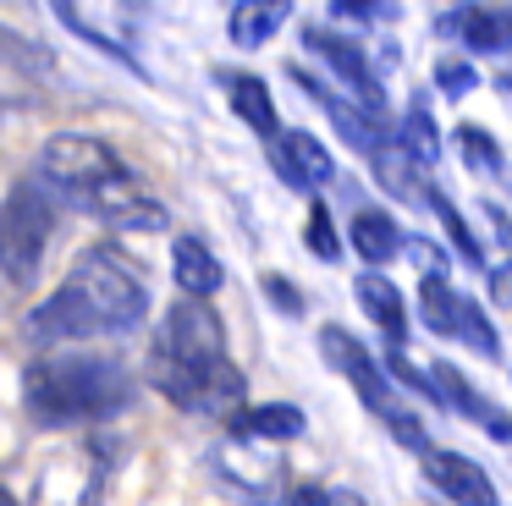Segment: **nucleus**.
Returning a JSON list of instances; mask_svg holds the SVG:
<instances>
[{
	"label": "nucleus",
	"mask_w": 512,
	"mask_h": 506,
	"mask_svg": "<svg viewBox=\"0 0 512 506\" xmlns=\"http://www.w3.org/2000/svg\"><path fill=\"white\" fill-rule=\"evenodd\" d=\"M397 138H402V149H408L419 165H430L435 154H441V132L430 127V110H424V105H408V116H402Z\"/></svg>",
	"instance_id": "412c9836"
},
{
	"label": "nucleus",
	"mask_w": 512,
	"mask_h": 506,
	"mask_svg": "<svg viewBox=\"0 0 512 506\" xmlns=\"http://www.w3.org/2000/svg\"><path fill=\"white\" fill-rule=\"evenodd\" d=\"M265 292L281 303V314H303V297L292 292V281H281V275H265Z\"/></svg>",
	"instance_id": "7c9ffc66"
},
{
	"label": "nucleus",
	"mask_w": 512,
	"mask_h": 506,
	"mask_svg": "<svg viewBox=\"0 0 512 506\" xmlns=\"http://www.w3.org/2000/svg\"><path fill=\"white\" fill-rule=\"evenodd\" d=\"M215 83L226 88V99H232V110L248 121V127L259 132L265 143H276L281 132V121H276V99H270V88H265V77H254V72H215Z\"/></svg>",
	"instance_id": "9b49d317"
},
{
	"label": "nucleus",
	"mask_w": 512,
	"mask_h": 506,
	"mask_svg": "<svg viewBox=\"0 0 512 506\" xmlns=\"http://www.w3.org/2000/svg\"><path fill=\"white\" fill-rule=\"evenodd\" d=\"M149 385L182 413H237L243 374L226 358V325L210 303L182 297L149 347Z\"/></svg>",
	"instance_id": "7ed1b4c3"
},
{
	"label": "nucleus",
	"mask_w": 512,
	"mask_h": 506,
	"mask_svg": "<svg viewBox=\"0 0 512 506\" xmlns=\"http://www.w3.org/2000/svg\"><path fill=\"white\" fill-rule=\"evenodd\" d=\"M430 380H435V396H441V402H452L463 418L485 424L490 435H501V440L512 435V424H507V418H496V413H490V402H479V391H474V385H468L463 374L452 369V363H435V369H430Z\"/></svg>",
	"instance_id": "dca6fc26"
},
{
	"label": "nucleus",
	"mask_w": 512,
	"mask_h": 506,
	"mask_svg": "<svg viewBox=\"0 0 512 506\" xmlns=\"http://www.w3.org/2000/svg\"><path fill=\"white\" fill-rule=\"evenodd\" d=\"M446 33H463L468 50H512V11L507 6H463L441 22Z\"/></svg>",
	"instance_id": "4468645a"
},
{
	"label": "nucleus",
	"mask_w": 512,
	"mask_h": 506,
	"mask_svg": "<svg viewBox=\"0 0 512 506\" xmlns=\"http://www.w3.org/2000/svg\"><path fill=\"white\" fill-rule=\"evenodd\" d=\"M292 83H303L314 99H320V105H325V116L336 121V132H342V138L353 143L358 154H369V160H375L380 149H391V143H397V132H391V121H386V116H375V110H364L358 99H342V94H331V88H325L320 77H309L303 66H292Z\"/></svg>",
	"instance_id": "6e6552de"
},
{
	"label": "nucleus",
	"mask_w": 512,
	"mask_h": 506,
	"mask_svg": "<svg viewBox=\"0 0 512 506\" xmlns=\"http://www.w3.org/2000/svg\"><path fill=\"white\" fill-rule=\"evenodd\" d=\"M496 297H501V303H512V264H507V270H496Z\"/></svg>",
	"instance_id": "2f4dec72"
},
{
	"label": "nucleus",
	"mask_w": 512,
	"mask_h": 506,
	"mask_svg": "<svg viewBox=\"0 0 512 506\" xmlns=\"http://www.w3.org/2000/svg\"><path fill=\"white\" fill-rule=\"evenodd\" d=\"M386 374H391V380H402L408 391H419V396H435V380H430V374H419V369H413V363L402 358L397 347H391V358H386Z\"/></svg>",
	"instance_id": "cd10ccee"
},
{
	"label": "nucleus",
	"mask_w": 512,
	"mask_h": 506,
	"mask_svg": "<svg viewBox=\"0 0 512 506\" xmlns=\"http://www.w3.org/2000/svg\"><path fill=\"white\" fill-rule=\"evenodd\" d=\"M270 160H276V171H281V182L287 187H298V193H314V187H325L331 182V149H325L314 132H303V127H287L276 143H270Z\"/></svg>",
	"instance_id": "1a4fd4ad"
},
{
	"label": "nucleus",
	"mask_w": 512,
	"mask_h": 506,
	"mask_svg": "<svg viewBox=\"0 0 512 506\" xmlns=\"http://www.w3.org/2000/svg\"><path fill=\"white\" fill-rule=\"evenodd\" d=\"M353 292H358V303H364V314L386 330L391 347H402V341H408V308H402L397 281H391V275H380V270H364L353 281Z\"/></svg>",
	"instance_id": "ddd939ff"
},
{
	"label": "nucleus",
	"mask_w": 512,
	"mask_h": 506,
	"mask_svg": "<svg viewBox=\"0 0 512 506\" xmlns=\"http://www.w3.org/2000/svg\"><path fill=\"white\" fill-rule=\"evenodd\" d=\"M419 303H424V325L435 336H457V314H463V292H452L446 281H424L419 286Z\"/></svg>",
	"instance_id": "aec40b11"
},
{
	"label": "nucleus",
	"mask_w": 512,
	"mask_h": 506,
	"mask_svg": "<svg viewBox=\"0 0 512 506\" xmlns=\"http://www.w3.org/2000/svg\"><path fill=\"white\" fill-rule=\"evenodd\" d=\"M171 275H177L182 297H193V303H210V297L221 292V259H215L210 242H199V237L171 242Z\"/></svg>",
	"instance_id": "f8f14e48"
},
{
	"label": "nucleus",
	"mask_w": 512,
	"mask_h": 506,
	"mask_svg": "<svg viewBox=\"0 0 512 506\" xmlns=\"http://www.w3.org/2000/svg\"><path fill=\"white\" fill-rule=\"evenodd\" d=\"M287 506H336V490H325V484H292Z\"/></svg>",
	"instance_id": "c756f323"
},
{
	"label": "nucleus",
	"mask_w": 512,
	"mask_h": 506,
	"mask_svg": "<svg viewBox=\"0 0 512 506\" xmlns=\"http://www.w3.org/2000/svg\"><path fill=\"white\" fill-rule=\"evenodd\" d=\"M237 435H265V440H298L303 435V413L292 402H259L248 413H237Z\"/></svg>",
	"instance_id": "6ab92c4d"
},
{
	"label": "nucleus",
	"mask_w": 512,
	"mask_h": 506,
	"mask_svg": "<svg viewBox=\"0 0 512 506\" xmlns=\"http://www.w3.org/2000/svg\"><path fill=\"white\" fill-rule=\"evenodd\" d=\"M149 314L144 264L127 259L116 242H94L72 259L67 281L28 314V341H94L133 336Z\"/></svg>",
	"instance_id": "f257e3e1"
},
{
	"label": "nucleus",
	"mask_w": 512,
	"mask_h": 506,
	"mask_svg": "<svg viewBox=\"0 0 512 506\" xmlns=\"http://www.w3.org/2000/svg\"><path fill=\"white\" fill-rule=\"evenodd\" d=\"M320 352H325V363H331L336 374H347V380L358 385V396H364V407H369V413H380L386 424L402 413V407H397V396H391L386 369H380V363L369 358V347L353 336V330L325 325V330H320Z\"/></svg>",
	"instance_id": "423d86ee"
},
{
	"label": "nucleus",
	"mask_w": 512,
	"mask_h": 506,
	"mask_svg": "<svg viewBox=\"0 0 512 506\" xmlns=\"http://www.w3.org/2000/svg\"><path fill=\"white\" fill-rule=\"evenodd\" d=\"M303 50H314L325 66H336V77L353 88V99H358L364 110L386 116L380 77H375V66H369V55H364V44H358V39H347V33H336V28H303Z\"/></svg>",
	"instance_id": "0eeeda50"
},
{
	"label": "nucleus",
	"mask_w": 512,
	"mask_h": 506,
	"mask_svg": "<svg viewBox=\"0 0 512 506\" xmlns=\"http://www.w3.org/2000/svg\"><path fill=\"white\" fill-rule=\"evenodd\" d=\"M408 259L424 270V281H446V270H452V264H446V253L435 248V242H424V237H408Z\"/></svg>",
	"instance_id": "bb28decb"
},
{
	"label": "nucleus",
	"mask_w": 512,
	"mask_h": 506,
	"mask_svg": "<svg viewBox=\"0 0 512 506\" xmlns=\"http://www.w3.org/2000/svg\"><path fill=\"white\" fill-rule=\"evenodd\" d=\"M424 479L446 495L452 506H496V484L479 468L474 457H457V451H424Z\"/></svg>",
	"instance_id": "9d476101"
},
{
	"label": "nucleus",
	"mask_w": 512,
	"mask_h": 506,
	"mask_svg": "<svg viewBox=\"0 0 512 506\" xmlns=\"http://www.w3.org/2000/svg\"><path fill=\"white\" fill-rule=\"evenodd\" d=\"M369 165H375V176H380V187H386V193L413 198V204H424V198H430V187H424V165L402 149V138L391 143V149H380Z\"/></svg>",
	"instance_id": "a211bd4d"
},
{
	"label": "nucleus",
	"mask_w": 512,
	"mask_h": 506,
	"mask_svg": "<svg viewBox=\"0 0 512 506\" xmlns=\"http://www.w3.org/2000/svg\"><path fill=\"white\" fill-rule=\"evenodd\" d=\"M303 242H309L320 259H342V237H336V226H331V209L325 204H314L309 209V220H303Z\"/></svg>",
	"instance_id": "393cba45"
},
{
	"label": "nucleus",
	"mask_w": 512,
	"mask_h": 506,
	"mask_svg": "<svg viewBox=\"0 0 512 506\" xmlns=\"http://www.w3.org/2000/svg\"><path fill=\"white\" fill-rule=\"evenodd\" d=\"M391 435H397V440H408V451H419V457H424V451H435V446H430V435H424V424L408 413V407H402V413L391 418Z\"/></svg>",
	"instance_id": "c85d7f7f"
},
{
	"label": "nucleus",
	"mask_w": 512,
	"mask_h": 506,
	"mask_svg": "<svg viewBox=\"0 0 512 506\" xmlns=\"http://www.w3.org/2000/svg\"><path fill=\"white\" fill-rule=\"evenodd\" d=\"M353 248L364 264H386L397 248H408V237L397 231V220L386 215V209H353Z\"/></svg>",
	"instance_id": "f3484780"
},
{
	"label": "nucleus",
	"mask_w": 512,
	"mask_h": 506,
	"mask_svg": "<svg viewBox=\"0 0 512 506\" xmlns=\"http://www.w3.org/2000/svg\"><path fill=\"white\" fill-rule=\"evenodd\" d=\"M457 149H463V160L474 165V171H485V176L501 171V143L490 138L485 127H474V121H463V127H457Z\"/></svg>",
	"instance_id": "b1692460"
},
{
	"label": "nucleus",
	"mask_w": 512,
	"mask_h": 506,
	"mask_svg": "<svg viewBox=\"0 0 512 506\" xmlns=\"http://www.w3.org/2000/svg\"><path fill=\"white\" fill-rule=\"evenodd\" d=\"M133 402V374L111 352H39L23 369V407L34 424L67 429L111 418Z\"/></svg>",
	"instance_id": "20e7f679"
},
{
	"label": "nucleus",
	"mask_w": 512,
	"mask_h": 506,
	"mask_svg": "<svg viewBox=\"0 0 512 506\" xmlns=\"http://www.w3.org/2000/svg\"><path fill=\"white\" fill-rule=\"evenodd\" d=\"M424 204H430V209H435V215H441V226H446V237H452V242H457V253H463V259H468V264H485V242H479V237H474V231H468V220H463V215H457V204H452V198H446V193H435V187H430V198H424Z\"/></svg>",
	"instance_id": "4be33fe9"
},
{
	"label": "nucleus",
	"mask_w": 512,
	"mask_h": 506,
	"mask_svg": "<svg viewBox=\"0 0 512 506\" xmlns=\"http://www.w3.org/2000/svg\"><path fill=\"white\" fill-rule=\"evenodd\" d=\"M287 17H292L287 0H243V6H232V17H226V33H232L237 50H259Z\"/></svg>",
	"instance_id": "2eb2a0df"
},
{
	"label": "nucleus",
	"mask_w": 512,
	"mask_h": 506,
	"mask_svg": "<svg viewBox=\"0 0 512 506\" xmlns=\"http://www.w3.org/2000/svg\"><path fill=\"white\" fill-rule=\"evenodd\" d=\"M56 215H61V204L34 176H17L6 187V204H0V270H6L12 292L34 286L39 264H45V248L56 237Z\"/></svg>",
	"instance_id": "39448f33"
},
{
	"label": "nucleus",
	"mask_w": 512,
	"mask_h": 506,
	"mask_svg": "<svg viewBox=\"0 0 512 506\" xmlns=\"http://www.w3.org/2000/svg\"><path fill=\"white\" fill-rule=\"evenodd\" d=\"M6 506H17V495H6Z\"/></svg>",
	"instance_id": "72a5a7b5"
},
{
	"label": "nucleus",
	"mask_w": 512,
	"mask_h": 506,
	"mask_svg": "<svg viewBox=\"0 0 512 506\" xmlns=\"http://www.w3.org/2000/svg\"><path fill=\"white\" fill-rule=\"evenodd\" d=\"M435 83H441V94H474V83H479V72L468 61H457V55H441L435 61Z\"/></svg>",
	"instance_id": "a878e982"
},
{
	"label": "nucleus",
	"mask_w": 512,
	"mask_h": 506,
	"mask_svg": "<svg viewBox=\"0 0 512 506\" xmlns=\"http://www.w3.org/2000/svg\"><path fill=\"white\" fill-rule=\"evenodd\" d=\"M457 341H468V347L485 352V358H501V336H496V325L485 319V308H479L474 297H463V314H457Z\"/></svg>",
	"instance_id": "5701e85b"
},
{
	"label": "nucleus",
	"mask_w": 512,
	"mask_h": 506,
	"mask_svg": "<svg viewBox=\"0 0 512 506\" xmlns=\"http://www.w3.org/2000/svg\"><path fill=\"white\" fill-rule=\"evenodd\" d=\"M34 182L56 198L61 209L100 215L116 231H166V204L138 187V176L122 165V154L94 132H56L34 154Z\"/></svg>",
	"instance_id": "f03ea898"
},
{
	"label": "nucleus",
	"mask_w": 512,
	"mask_h": 506,
	"mask_svg": "<svg viewBox=\"0 0 512 506\" xmlns=\"http://www.w3.org/2000/svg\"><path fill=\"white\" fill-rule=\"evenodd\" d=\"M501 88H512V72H507V77H501Z\"/></svg>",
	"instance_id": "473e14b6"
}]
</instances>
